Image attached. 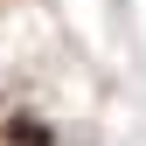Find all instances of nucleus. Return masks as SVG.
Returning <instances> with one entry per match:
<instances>
[{
	"instance_id": "nucleus-1",
	"label": "nucleus",
	"mask_w": 146,
	"mask_h": 146,
	"mask_svg": "<svg viewBox=\"0 0 146 146\" xmlns=\"http://www.w3.org/2000/svg\"><path fill=\"white\" fill-rule=\"evenodd\" d=\"M7 146H56V132H49L42 118H28V111H14V118H7Z\"/></svg>"
}]
</instances>
